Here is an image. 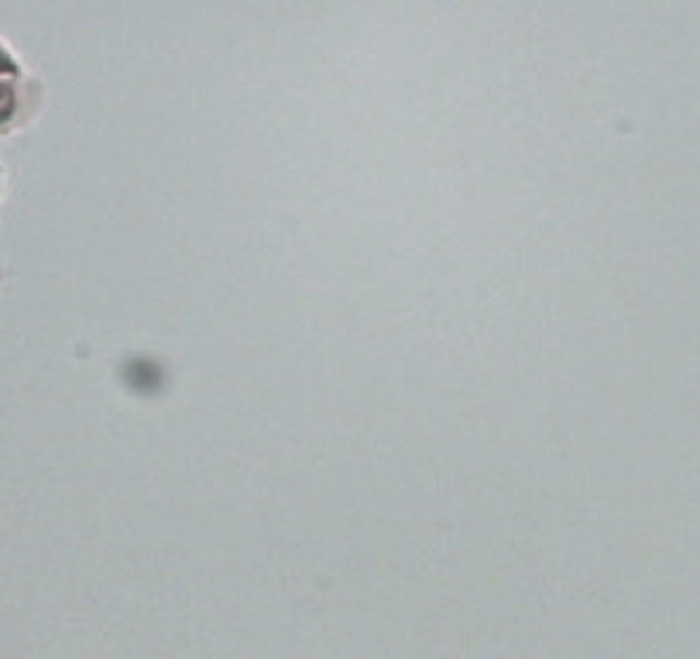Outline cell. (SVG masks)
Listing matches in <instances>:
<instances>
[{
    "mask_svg": "<svg viewBox=\"0 0 700 659\" xmlns=\"http://www.w3.org/2000/svg\"><path fill=\"white\" fill-rule=\"evenodd\" d=\"M11 107H14V97H11V90L4 83H0V121H4L8 114H11Z\"/></svg>",
    "mask_w": 700,
    "mask_h": 659,
    "instance_id": "obj_1",
    "label": "cell"
},
{
    "mask_svg": "<svg viewBox=\"0 0 700 659\" xmlns=\"http://www.w3.org/2000/svg\"><path fill=\"white\" fill-rule=\"evenodd\" d=\"M0 70H8V59L4 55H0Z\"/></svg>",
    "mask_w": 700,
    "mask_h": 659,
    "instance_id": "obj_2",
    "label": "cell"
}]
</instances>
